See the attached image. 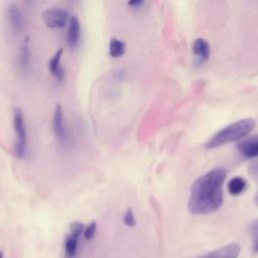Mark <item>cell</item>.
<instances>
[{
	"instance_id": "cell-1",
	"label": "cell",
	"mask_w": 258,
	"mask_h": 258,
	"mask_svg": "<svg viewBox=\"0 0 258 258\" xmlns=\"http://www.w3.org/2000/svg\"><path fill=\"white\" fill-rule=\"evenodd\" d=\"M227 171L215 168L198 177L191 187L187 209L194 215L211 214L223 204V188Z\"/></svg>"
},
{
	"instance_id": "cell-2",
	"label": "cell",
	"mask_w": 258,
	"mask_h": 258,
	"mask_svg": "<svg viewBox=\"0 0 258 258\" xmlns=\"http://www.w3.org/2000/svg\"><path fill=\"white\" fill-rule=\"evenodd\" d=\"M255 128V120L252 118H245L238 120L217 133H215L205 144L207 149H214L222 145L243 140Z\"/></svg>"
},
{
	"instance_id": "cell-3",
	"label": "cell",
	"mask_w": 258,
	"mask_h": 258,
	"mask_svg": "<svg viewBox=\"0 0 258 258\" xmlns=\"http://www.w3.org/2000/svg\"><path fill=\"white\" fill-rule=\"evenodd\" d=\"M13 125L16 133V145H15V153L18 157H23L26 149L27 143V134L24 124V117L22 110L20 108H13Z\"/></svg>"
},
{
	"instance_id": "cell-4",
	"label": "cell",
	"mask_w": 258,
	"mask_h": 258,
	"mask_svg": "<svg viewBox=\"0 0 258 258\" xmlns=\"http://www.w3.org/2000/svg\"><path fill=\"white\" fill-rule=\"evenodd\" d=\"M41 17L47 27L62 28L70 21V13L62 8H48L42 11Z\"/></svg>"
},
{
	"instance_id": "cell-5",
	"label": "cell",
	"mask_w": 258,
	"mask_h": 258,
	"mask_svg": "<svg viewBox=\"0 0 258 258\" xmlns=\"http://www.w3.org/2000/svg\"><path fill=\"white\" fill-rule=\"evenodd\" d=\"M241 252V246L237 242H232L222 246L219 249L206 253L199 258H238Z\"/></svg>"
},
{
	"instance_id": "cell-6",
	"label": "cell",
	"mask_w": 258,
	"mask_h": 258,
	"mask_svg": "<svg viewBox=\"0 0 258 258\" xmlns=\"http://www.w3.org/2000/svg\"><path fill=\"white\" fill-rule=\"evenodd\" d=\"M52 128L53 131L61 143H66L68 141V131L64 125V117L62 107L59 104H56L53 117H52Z\"/></svg>"
},
{
	"instance_id": "cell-7",
	"label": "cell",
	"mask_w": 258,
	"mask_h": 258,
	"mask_svg": "<svg viewBox=\"0 0 258 258\" xmlns=\"http://www.w3.org/2000/svg\"><path fill=\"white\" fill-rule=\"evenodd\" d=\"M192 52L196 56V62L203 64L210 58L211 47L209 42L204 38H197L192 45Z\"/></svg>"
},
{
	"instance_id": "cell-8",
	"label": "cell",
	"mask_w": 258,
	"mask_h": 258,
	"mask_svg": "<svg viewBox=\"0 0 258 258\" xmlns=\"http://www.w3.org/2000/svg\"><path fill=\"white\" fill-rule=\"evenodd\" d=\"M239 152L246 158L258 157V137H250L237 144Z\"/></svg>"
},
{
	"instance_id": "cell-9",
	"label": "cell",
	"mask_w": 258,
	"mask_h": 258,
	"mask_svg": "<svg viewBox=\"0 0 258 258\" xmlns=\"http://www.w3.org/2000/svg\"><path fill=\"white\" fill-rule=\"evenodd\" d=\"M81 35V24L76 16H71L69 21V29L67 34V41L70 46L78 44Z\"/></svg>"
},
{
	"instance_id": "cell-10",
	"label": "cell",
	"mask_w": 258,
	"mask_h": 258,
	"mask_svg": "<svg viewBox=\"0 0 258 258\" xmlns=\"http://www.w3.org/2000/svg\"><path fill=\"white\" fill-rule=\"evenodd\" d=\"M246 187H247V182L241 176H235L231 178L227 184L228 191L232 196H240L246 190Z\"/></svg>"
},
{
	"instance_id": "cell-11",
	"label": "cell",
	"mask_w": 258,
	"mask_h": 258,
	"mask_svg": "<svg viewBox=\"0 0 258 258\" xmlns=\"http://www.w3.org/2000/svg\"><path fill=\"white\" fill-rule=\"evenodd\" d=\"M80 236L71 234L64 240V254L67 258H75L78 252Z\"/></svg>"
},
{
	"instance_id": "cell-12",
	"label": "cell",
	"mask_w": 258,
	"mask_h": 258,
	"mask_svg": "<svg viewBox=\"0 0 258 258\" xmlns=\"http://www.w3.org/2000/svg\"><path fill=\"white\" fill-rule=\"evenodd\" d=\"M8 19L11 24V26L14 29H19L22 26L23 19L21 12L19 11L18 7L15 4H11L8 8Z\"/></svg>"
},
{
	"instance_id": "cell-13",
	"label": "cell",
	"mask_w": 258,
	"mask_h": 258,
	"mask_svg": "<svg viewBox=\"0 0 258 258\" xmlns=\"http://www.w3.org/2000/svg\"><path fill=\"white\" fill-rule=\"evenodd\" d=\"M125 43L115 37H112L109 43V53L112 57H119L125 52Z\"/></svg>"
},
{
	"instance_id": "cell-14",
	"label": "cell",
	"mask_w": 258,
	"mask_h": 258,
	"mask_svg": "<svg viewBox=\"0 0 258 258\" xmlns=\"http://www.w3.org/2000/svg\"><path fill=\"white\" fill-rule=\"evenodd\" d=\"M249 235L252 241V249L255 253H258V218L249 225Z\"/></svg>"
},
{
	"instance_id": "cell-15",
	"label": "cell",
	"mask_w": 258,
	"mask_h": 258,
	"mask_svg": "<svg viewBox=\"0 0 258 258\" xmlns=\"http://www.w3.org/2000/svg\"><path fill=\"white\" fill-rule=\"evenodd\" d=\"M63 52V49L62 48H59L52 56L51 58L49 59V62H48V69H49V72L54 75L56 73V71L59 69V61H60V57H61V54Z\"/></svg>"
},
{
	"instance_id": "cell-16",
	"label": "cell",
	"mask_w": 258,
	"mask_h": 258,
	"mask_svg": "<svg viewBox=\"0 0 258 258\" xmlns=\"http://www.w3.org/2000/svg\"><path fill=\"white\" fill-rule=\"evenodd\" d=\"M19 66L22 71H26L29 66V49L26 46H22L20 49Z\"/></svg>"
},
{
	"instance_id": "cell-17",
	"label": "cell",
	"mask_w": 258,
	"mask_h": 258,
	"mask_svg": "<svg viewBox=\"0 0 258 258\" xmlns=\"http://www.w3.org/2000/svg\"><path fill=\"white\" fill-rule=\"evenodd\" d=\"M123 222H124V224L126 226H128L130 228H132V227H134L136 225L135 216H134V214H133V212H132V210L130 208L126 210V212H125V214L123 216Z\"/></svg>"
},
{
	"instance_id": "cell-18",
	"label": "cell",
	"mask_w": 258,
	"mask_h": 258,
	"mask_svg": "<svg viewBox=\"0 0 258 258\" xmlns=\"http://www.w3.org/2000/svg\"><path fill=\"white\" fill-rule=\"evenodd\" d=\"M96 231H97V224L96 222H91L89 225H87L85 227V230H84V238L86 240H91L95 234H96Z\"/></svg>"
},
{
	"instance_id": "cell-19",
	"label": "cell",
	"mask_w": 258,
	"mask_h": 258,
	"mask_svg": "<svg viewBox=\"0 0 258 258\" xmlns=\"http://www.w3.org/2000/svg\"><path fill=\"white\" fill-rule=\"evenodd\" d=\"M84 230H85V226L81 222L76 221V222H73L70 225L71 234H74V235H77V236L81 237V235L84 233Z\"/></svg>"
},
{
	"instance_id": "cell-20",
	"label": "cell",
	"mask_w": 258,
	"mask_h": 258,
	"mask_svg": "<svg viewBox=\"0 0 258 258\" xmlns=\"http://www.w3.org/2000/svg\"><path fill=\"white\" fill-rule=\"evenodd\" d=\"M249 174L255 180H258V159L251 162L249 165Z\"/></svg>"
},
{
	"instance_id": "cell-21",
	"label": "cell",
	"mask_w": 258,
	"mask_h": 258,
	"mask_svg": "<svg viewBox=\"0 0 258 258\" xmlns=\"http://www.w3.org/2000/svg\"><path fill=\"white\" fill-rule=\"evenodd\" d=\"M143 3H144V1H142V0H131L128 2V5L131 7H134V8H138V7L142 6Z\"/></svg>"
},
{
	"instance_id": "cell-22",
	"label": "cell",
	"mask_w": 258,
	"mask_h": 258,
	"mask_svg": "<svg viewBox=\"0 0 258 258\" xmlns=\"http://www.w3.org/2000/svg\"><path fill=\"white\" fill-rule=\"evenodd\" d=\"M58 81H62L63 80V77H64V71L61 67H59V69L56 71V73L53 75Z\"/></svg>"
},
{
	"instance_id": "cell-23",
	"label": "cell",
	"mask_w": 258,
	"mask_h": 258,
	"mask_svg": "<svg viewBox=\"0 0 258 258\" xmlns=\"http://www.w3.org/2000/svg\"><path fill=\"white\" fill-rule=\"evenodd\" d=\"M254 204L258 207V190H257V192L254 196Z\"/></svg>"
},
{
	"instance_id": "cell-24",
	"label": "cell",
	"mask_w": 258,
	"mask_h": 258,
	"mask_svg": "<svg viewBox=\"0 0 258 258\" xmlns=\"http://www.w3.org/2000/svg\"><path fill=\"white\" fill-rule=\"evenodd\" d=\"M4 256H3V252L2 251H0V258H3Z\"/></svg>"
}]
</instances>
